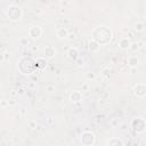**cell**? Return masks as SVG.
<instances>
[{"instance_id":"1","label":"cell","mask_w":146,"mask_h":146,"mask_svg":"<svg viewBox=\"0 0 146 146\" xmlns=\"http://www.w3.org/2000/svg\"><path fill=\"white\" fill-rule=\"evenodd\" d=\"M112 30L107 26H97L92 30V39L99 42L100 46L107 44L112 40Z\"/></svg>"},{"instance_id":"2","label":"cell","mask_w":146,"mask_h":146,"mask_svg":"<svg viewBox=\"0 0 146 146\" xmlns=\"http://www.w3.org/2000/svg\"><path fill=\"white\" fill-rule=\"evenodd\" d=\"M6 16L9 21H19L23 16V10L21 9V7L18 6H15V5H11L9 6L7 9H6Z\"/></svg>"},{"instance_id":"3","label":"cell","mask_w":146,"mask_h":146,"mask_svg":"<svg viewBox=\"0 0 146 146\" xmlns=\"http://www.w3.org/2000/svg\"><path fill=\"white\" fill-rule=\"evenodd\" d=\"M132 130L137 133H141L146 130V121L143 119V117H135L131 120V123H130Z\"/></svg>"},{"instance_id":"4","label":"cell","mask_w":146,"mask_h":146,"mask_svg":"<svg viewBox=\"0 0 146 146\" xmlns=\"http://www.w3.org/2000/svg\"><path fill=\"white\" fill-rule=\"evenodd\" d=\"M80 141L82 145L84 146H92L96 141V137H95V133L89 131V130H86L81 133L80 136Z\"/></svg>"},{"instance_id":"5","label":"cell","mask_w":146,"mask_h":146,"mask_svg":"<svg viewBox=\"0 0 146 146\" xmlns=\"http://www.w3.org/2000/svg\"><path fill=\"white\" fill-rule=\"evenodd\" d=\"M133 94L135 96H137L138 98H143L146 96V84L143 83V82H139L137 83L135 87H133Z\"/></svg>"},{"instance_id":"6","label":"cell","mask_w":146,"mask_h":146,"mask_svg":"<svg viewBox=\"0 0 146 146\" xmlns=\"http://www.w3.org/2000/svg\"><path fill=\"white\" fill-rule=\"evenodd\" d=\"M42 29L40 26H31L30 30H29V35L33 39V40H36L39 39L41 35H42Z\"/></svg>"},{"instance_id":"7","label":"cell","mask_w":146,"mask_h":146,"mask_svg":"<svg viewBox=\"0 0 146 146\" xmlns=\"http://www.w3.org/2000/svg\"><path fill=\"white\" fill-rule=\"evenodd\" d=\"M67 57H68L71 60L75 62V60L80 57L79 49H78L76 47H71V48H68V50H67Z\"/></svg>"},{"instance_id":"8","label":"cell","mask_w":146,"mask_h":146,"mask_svg":"<svg viewBox=\"0 0 146 146\" xmlns=\"http://www.w3.org/2000/svg\"><path fill=\"white\" fill-rule=\"evenodd\" d=\"M82 98H83V95H82V92L79 91V90H73V91L70 94V100H71L72 103H79V102L82 100Z\"/></svg>"},{"instance_id":"9","label":"cell","mask_w":146,"mask_h":146,"mask_svg":"<svg viewBox=\"0 0 146 146\" xmlns=\"http://www.w3.org/2000/svg\"><path fill=\"white\" fill-rule=\"evenodd\" d=\"M88 49H89L90 52H97L100 49V44L95 39H90L89 42H88Z\"/></svg>"},{"instance_id":"10","label":"cell","mask_w":146,"mask_h":146,"mask_svg":"<svg viewBox=\"0 0 146 146\" xmlns=\"http://www.w3.org/2000/svg\"><path fill=\"white\" fill-rule=\"evenodd\" d=\"M119 47L122 49V50H128L129 48H130V46H131V41H130V39L129 38H125V36H123V38H121L120 40H119Z\"/></svg>"},{"instance_id":"11","label":"cell","mask_w":146,"mask_h":146,"mask_svg":"<svg viewBox=\"0 0 146 146\" xmlns=\"http://www.w3.org/2000/svg\"><path fill=\"white\" fill-rule=\"evenodd\" d=\"M35 60V68L36 70H40V71H43L47 66V60H46V57H38Z\"/></svg>"},{"instance_id":"12","label":"cell","mask_w":146,"mask_h":146,"mask_svg":"<svg viewBox=\"0 0 146 146\" xmlns=\"http://www.w3.org/2000/svg\"><path fill=\"white\" fill-rule=\"evenodd\" d=\"M43 56L46 57V58H54L55 57V55H56V49H55V47H52V46H47L46 48H44V50H43Z\"/></svg>"},{"instance_id":"13","label":"cell","mask_w":146,"mask_h":146,"mask_svg":"<svg viewBox=\"0 0 146 146\" xmlns=\"http://www.w3.org/2000/svg\"><path fill=\"white\" fill-rule=\"evenodd\" d=\"M56 35L59 38V39H65L68 36V30L66 27H59L56 32Z\"/></svg>"},{"instance_id":"14","label":"cell","mask_w":146,"mask_h":146,"mask_svg":"<svg viewBox=\"0 0 146 146\" xmlns=\"http://www.w3.org/2000/svg\"><path fill=\"white\" fill-rule=\"evenodd\" d=\"M138 64H139V59H138L137 56L131 55V56L128 57V65H129L130 67H137Z\"/></svg>"},{"instance_id":"15","label":"cell","mask_w":146,"mask_h":146,"mask_svg":"<svg viewBox=\"0 0 146 146\" xmlns=\"http://www.w3.org/2000/svg\"><path fill=\"white\" fill-rule=\"evenodd\" d=\"M110 146H114V145H116V146H123L124 145V141L122 140V139H120V138H117V137H112L110 140H108V143H107Z\"/></svg>"},{"instance_id":"16","label":"cell","mask_w":146,"mask_h":146,"mask_svg":"<svg viewBox=\"0 0 146 146\" xmlns=\"http://www.w3.org/2000/svg\"><path fill=\"white\" fill-rule=\"evenodd\" d=\"M133 30H135L136 32H143V31L145 30L144 23H143V22H137V23L135 24V26H133Z\"/></svg>"},{"instance_id":"17","label":"cell","mask_w":146,"mask_h":146,"mask_svg":"<svg viewBox=\"0 0 146 146\" xmlns=\"http://www.w3.org/2000/svg\"><path fill=\"white\" fill-rule=\"evenodd\" d=\"M19 43H21V46H23V47H27V46L30 44L27 38H21V39H19Z\"/></svg>"},{"instance_id":"18","label":"cell","mask_w":146,"mask_h":146,"mask_svg":"<svg viewBox=\"0 0 146 146\" xmlns=\"http://www.w3.org/2000/svg\"><path fill=\"white\" fill-rule=\"evenodd\" d=\"M129 49L132 50V51H137L139 49V43L138 42H131V46H130Z\"/></svg>"},{"instance_id":"19","label":"cell","mask_w":146,"mask_h":146,"mask_svg":"<svg viewBox=\"0 0 146 146\" xmlns=\"http://www.w3.org/2000/svg\"><path fill=\"white\" fill-rule=\"evenodd\" d=\"M86 76H87L88 80H94V79H95V74L91 73V72H88V73L86 74Z\"/></svg>"},{"instance_id":"20","label":"cell","mask_w":146,"mask_h":146,"mask_svg":"<svg viewBox=\"0 0 146 146\" xmlns=\"http://www.w3.org/2000/svg\"><path fill=\"white\" fill-rule=\"evenodd\" d=\"M75 63H76V64H78L79 66H82V65L84 64V60H83L82 58H80V57H79V58H78V59L75 60Z\"/></svg>"},{"instance_id":"21","label":"cell","mask_w":146,"mask_h":146,"mask_svg":"<svg viewBox=\"0 0 146 146\" xmlns=\"http://www.w3.org/2000/svg\"><path fill=\"white\" fill-rule=\"evenodd\" d=\"M46 90H47L48 92H52V91L55 90V87H54V86H47V87H46Z\"/></svg>"},{"instance_id":"22","label":"cell","mask_w":146,"mask_h":146,"mask_svg":"<svg viewBox=\"0 0 146 146\" xmlns=\"http://www.w3.org/2000/svg\"><path fill=\"white\" fill-rule=\"evenodd\" d=\"M7 104H9V102H8V103H7V102H6V100H5V99H3V100H2V102H1V107H2V108H5V107H6V106H7Z\"/></svg>"},{"instance_id":"23","label":"cell","mask_w":146,"mask_h":146,"mask_svg":"<svg viewBox=\"0 0 146 146\" xmlns=\"http://www.w3.org/2000/svg\"><path fill=\"white\" fill-rule=\"evenodd\" d=\"M7 58H8V54H7V52H3V55H2V60L7 59Z\"/></svg>"},{"instance_id":"24","label":"cell","mask_w":146,"mask_h":146,"mask_svg":"<svg viewBox=\"0 0 146 146\" xmlns=\"http://www.w3.org/2000/svg\"><path fill=\"white\" fill-rule=\"evenodd\" d=\"M30 127H31L32 129H33V128H35V122H33V121H32V122H30Z\"/></svg>"},{"instance_id":"25","label":"cell","mask_w":146,"mask_h":146,"mask_svg":"<svg viewBox=\"0 0 146 146\" xmlns=\"http://www.w3.org/2000/svg\"><path fill=\"white\" fill-rule=\"evenodd\" d=\"M145 47H146V42H145Z\"/></svg>"}]
</instances>
